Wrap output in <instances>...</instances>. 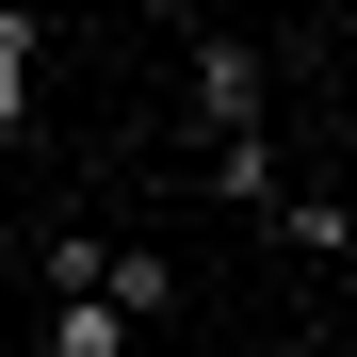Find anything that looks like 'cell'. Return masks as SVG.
Listing matches in <instances>:
<instances>
[{"label":"cell","mask_w":357,"mask_h":357,"mask_svg":"<svg viewBox=\"0 0 357 357\" xmlns=\"http://www.w3.org/2000/svg\"><path fill=\"white\" fill-rule=\"evenodd\" d=\"M195 130H260V33H195Z\"/></svg>","instance_id":"1"},{"label":"cell","mask_w":357,"mask_h":357,"mask_svg":"<svg viewBox=\"0 0 357 357\" xmlns=\"http://www.w3.org/2000/svg\"><path fill=\"white\" fill-rule=\"evenodd\" d=\"M211 195H244V211H276V195H292V178H276V130H227V146H211Z\"/></svg>","instance_id":"2"},{"label":"cell","mask_w":357,"mask_h":357,"mask_svg":"<svg viewBox=\"0 0 357 357\" xmlns=\"http://www.w3.org/2000/svg\"><path fill=\"white\" fill-rule=\"evenodd\" d=\"M276 227H292V260H309V276H341V244H357L341 195H276Z\"/></svg>","instance_id":"3"},{"label":"cell","mask_w":357,"mask_h":357,"mask_svg":"<svg viewBox=\"0 0 357 357\" xmlns=\"http://www.w3.org/2000/svg\"><path fill=\"white\" fill-rule=\"evenodd\" d=\"M98 260H114L98 227H49V309H82V292H98Z\"/></svg>","instance_id":"4"},{"label":"cell","mask_w":357,"mask_h":357,"mask_svg":"<svg viewBox=\"0 0 357 357\" xmlns=\"http://www.w3.org/2000/svg\"><path fill=\"white\" fill-rule=\"evenodd\" d=\"M49 357H130V325H114L98 292H82V309H49Z\"/></svg>","instance_id":"5"},{"label":"cell","mask_w":357,"mask_h":357,"mask_svg":"<svg viewBox=\"0 0 357 357\" xmlns=\"http://www.w3.org/2000/svg\"><path fill=\"white\" fill-rule=\"evenodd\" d=\"M33 114V17H0V130Z\"/></svg>","instance_id":"6"}]
</instances>
